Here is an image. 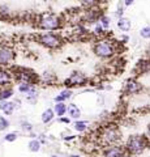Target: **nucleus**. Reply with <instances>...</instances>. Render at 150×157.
Listing matches in <instances>:
<instances>
[{"instance_id":"1","label":"nucleus","mask_w":150,"mask_h":157,"mask_svg":"<svg viewBox=\"0 0 150 157\" xmlns=\"http://www.w3.org/2000/svg\"><path fill=\"white\" fill-rule=\"evenodd\" d=\"M148 139L142 135H132L127 141V149L130 153L138 155L148 147Z\"/></svg>"},{"instance_id":"2","label":"nucleus","mask_w":150,"mask_h":157,"mask_svg":"<svg viewBox=\"0 0 150 157\" xmlns=\"http://www.w3.org/2000/svg\"><path fill=\"white\" fill-rule=\"evenodd\" d=\"M94 54L97 56L99 58H111L115 54V47L114 45L111 43L110 41H107V39H102V41H98L94 45Z\"/></svg>"},{"instance_id":"3","label":"nucleus","mask_w":150,"mask_h":157,"mask_svg":"<svg viewBox=\"0 0 150 157\" xmlns=\"http://www.w3.org/2000/svg\"><path fill=\"white\" fill-rule=\"evenodd\" d=\"M38 24L45 30H57V29L61 28L60 18L55 14H43L38 20Z\"/></svg>"},{"instance_id":"4","label":"nucleus","mask_w":150,"mask_h":157,"mask_svg":"<svg viewBox=\"0 0 150 157\" xmlns=\"http://www.w3.org/2000/svg\"><path fill=\"white\" fill-rule=\"evenodd\" d=\"M39 42L47 48H57L61 46V38L57 34L52 33H45L39 36Z\"/></svg>"},{"instance_id":"5","label":"nucleus","mask_w":150,"mask_h":157,"mask_svg":"<svg viewBox=\"0 0 150 157\" xmlns=\"http://www.w3.org/2000/svg\"><path fill=\"white\" fill-rule=\"evenodd\" d=\"M88 82V77H86L82 72H72L68 78H65L64 84L67 86H82L86 85Z\"/></svg>"},{"instance_id":"6","label":"nucleus","mask_w":150,"mask_h":157,"mask_svg":"<svg viewBox=\"0 0 150 157\" xmlns=\"http://www.w3.org/2000/svg\"><path fill=\"white\" fill-rule=\"evenodd\" d=\"M102 137L107 144H114V143H118L120 140L122 134H120V131L116 128V127H107V128L104 130Z\"/></svg>"},{"instance_id":"7","label":"nucleus","mask_w":150,"mask_h":157,"mask_svg":"<svg viewBox=\"0 0 150 157\" xmlns=\"http://www.w3.org/2000/svg\"><path fill=\"white\" fill-rule=\"evenodd\" d=\"M14 59L13 48L8 46H0V66H8Z\"/></svg>"},{"instance_id":"8","label":"nucleus","mask_w":150,"mask_h":157,"mask_svg":"<svg viewBox=\"0 0 150 157\" xmlns=\"http://www.w3.org/2000/svg\"><path fill=\"white\" fill-rule=\"evenodd\" d=\"M124 90H125V93H128V94H136L140 90H142V85L140 84L137 80H134V78H129V80H127V82H125Z\"/></svg>"},{"instance_id":"9","label":"nucleus","mask_w":150,"mask_h":157,"mask_svg":"<svg viewBox=\"0 0 150 157\" xmlns=\"http://www.w3.org/2000/svg\"><path fill=\"white\" fill-rule=\"evenodd\" d=\"M125 151L120 147H110L104 151V156L106 157H125Z\"/></svg>"},{"instance_id":"10","label":"nucleus","mask_w":150,"mask_h":157,"mask_svg":"<svg viewBox=\"0 0 150 157\" xmlns=\"http://www.w3.org/2000/svg\"><path fill=\"white\" fill-rule=\"evenodd\" d=\"M11 80H12L11 73L4 71V70H0V89H2V88L11 86Z\"/></svg>"},{"instance_id":"11","label":"nucleus","mask_w":150,"mask_h":157,"mask_svg":"<svg viewBox=\"0 0 150 157\" xmlns=\"http://www.w3.org/2000/svg\"><path fill=\"white\" fill-rule=\"evenodd\" d=\"M14 107H16V104L12 101H0V110H2L4 114L7 115H12V113L14 111Z\"/></svg>"},{"instance_id":"12","label":"nucleus","mask_w":150,"mask_h":157,"mask_svg":"<svg viewBox=\"0 0 150 157\" xmlns=\"http://www.w3.org/2000/svg\"><path fill=\"white\" fill-rule=\"evenodd\" d=\"M118 28H119L122 32L127 33V32L130 30V28H132V22H130L129 18H127V17L123 16V17L118 18Z\"/></svg>"},{"instance_id":"13","label":"nucleus","mask_w":150,"mask_h":157,"mask_svg":"<svg viewBox=\"0 0 150 157\" xmlns=\"http://www.w3.org/2000/svg\"><path fill=\"white\" fill-rule=\"evenodd\" d=\"M67 113L69 114V117L72 118V119H79V118L81 117L80 107L77 105H75V104H71L68 107H67Z\"/></svg>"},{"instance_id":"14","label":"nucleus","mask_w":150,"mask_h":157,"mask_svg":"<svg viewBox=\"0 0 150 157\" xmlns=\"http://www.w3.org/2000/svg\"><path fill=\"white\" fill-rule=\"evenodd\" d=\"M72 94H73V92L71 89H64L63 92H60L59 96H56L54 100H55V102H65L67 100H69L72 97Z\"/></svg>"},{"instance_id":"15","label":"nucleus","mask_w":150,"mask_h":157,"mask_svg":"<svg viewBox=\"0 0 150 157\" xmlns=\"http://www.w3.org/2000/svg\"><path fill=\"white\" fill-rule=\"evenodd\" d=\"M67 106L65 105V102H56V105L54 107V111H55V114L57 117H64L65 115V113H67Z\"/></svg>"},{"instance_id":"16","label":"nucleus","mask_w":150,"mask_h":157,"mask_svg":"<svg viewBox=\"0 0 150 157\" xmlns=\"http://www.w3.org/2000/svg\"><path fill=\"white\" fill-rule=\"evenodd\" d=\"M13 96V89L9 88H2L0 89V101H7Z\"/></svg>"},{"instance_id":"17","label":"nucleus","mask_w":150,"mask_h":157,"mask_svg":"<svg viewBox=\"0 0 150 157\" xmlns=\"http://www.w3.org/2000/svg\"><path fill=\"white\" fill-rule=\"evenodd\" d=\"M136 70L140 73H148V72H150V60H141L137 64Z\"/></svg>"},{"instance_id":"18","label":"nucleus","mask_w":150,"mask_h":157,"mask_svg":"<svg viewBox=\"0 0 150 157\" xmlns=\"http://www.w3.org/2000/svg\"><path fill=\"white\" fill-rule=\"evenodd\" d=\"M55 114V111L52 110V109H47L42 113V122L43 123H50V122L54 119V115Z\"/></svg>"},{"instance_id":"19","label":"nucleus","mask_w":150,"mask_h":157,"mask_svg":"<svg viewBox=\"0 0 150 157\" xmlns=\"http://www.w3.org/2000/svg\"><path fill=\"white\" fill-rule=\"evenodd\" d=\"M80 4L85 8H91V7H98L102 0H79Z\"/></svg>"},{"instance_id":"20","label":"nucleus","mask_w":150,"mask_h":157,"mask_svg":"<svg viewBox=\"0 0 150 157\" xmlns=\"http://www.w3.org/2000/svg\"><path fill=\"white\" fill-rule=\"evenodd\" d=\"M73 127H75L76 131L84 132V131H86V128H88V122L86 121H76L73 123Z\"/></svg>"},{"instance_id":"21","label":"nucleus","mask_w":150,"mask_h":157,"mask_svg":"<svg viewBox=\"0 0 150 157\" xmlns=\"http://www.w3.org/2000/svg\"><path fill=\"white\" fill-rule=\"evenodd\" d=\"M37 100H38V93L35 92L34 88H33L30 92H27V93H26V101L34 105L35 102H37Z\"/></svg>"},{"instance_id":"22","label":"nucleus","mask_w":150,"mask_h":157,"mask_svg":"<svg viewBox=\"0 0 150 157\" xmlns=\"http://www.w3.org/2000/svg\"><path fill=\"white\" fill-rule=\"evenodd\" d=\"M124 8H125L124 2H123V0H119L118 7H116V11H115V17H118V18L123 17L124 16Z\"/></svg>"},{"instance_id":"23","label":"nucleus","mask_w":150,"mask_h":157,"mask_svg":"<svg viewBox=\"0 0 150 157\" xmlns=\"http://www.w3.org/2000/svg\"><path fill=\"white\" fill-rule=\"evenodd\" d=\"M101 25L103 26V29L106 30V29H108L110 28V24H111V18L108 16H106V14H102V16L99 17V21H98Z\"/></svg>"},{"instance_id":"24","label":"nucleus","mask_w":150,"mask_h":157,"mask_svg":"<svg viewBox=\"0 0 150 157\" xmlns=\"http://www.w3.org/2000/svg\"><path fill=\"white\" fill-rule=\"evenodd\" d=\"M31 89H33V85L29 84V82H20V84H18V90L24 93V94H26V93L30 92Z\"/></svg>"},{"instance_id":"25","label":"nucleus","mask_w":150,"mask_h":157,"mask_svg":"<svg viewBox=\"0 0 150 157\" xmlns=\"http://www.w3.org/2000/svg\"><path fill=\"white\" fill-rule=\"evenodd\" d=\"M29 149L31 152H38L41 149V143L38 140H31L30 143H29Z\"/></svg>"},{"instance_id":"26","label":"nucleus","mask_w":150,"mask_h":157,"mask_svg":"<svg viewBox=\"0 0 150 157\" xmlns=\"http://www.w3.org/2000/svg\"><path fill=\"white\" fill-rule=\"evenodd\" d=\"M9 128V122L7 118L0 117V131H5Z\"/></svg>"},{"instance_id":"27","label":"nucleus","mask_w":150,"mask_h":157,"mask_svg":"<svg viewBox=\"0 0 150 157\" xmlns=\"http://www.w3.org/2000/svg\"><path fill=\"white\" fill-rule=\"evenodd\" d=\"M140 36L144 39H150V26H145L140 30Z\"/></svg>"},{"instance_id":"28","label":"nucleus","mask_w":150,"mask_h":157,"mask_svg":"<svg viewBox=\"0 0 150 157\" xmlns=\"http://www.w3.org/2000/svg\"><path fill=\"white\" fill-rule=\"evenodd\" d=\"M21 130L25 131V132H31L33 131V126H31V123H29L27 121H22L21 122Z\"/></svg>"},{"instance_id":"29","label":"nucleus","mask_w":150,"mask_h":157,"mask_svg":"<svg viewBox=\"0 0 150 157\" xmlns=\"http://www.w3.org/2000/svg\"><path fill=\"white\" fill-rule=\"evenodd\" d=\"M16 139H17V132H11V134H7L4 136V140L8 141V143H12V141H14Z\"/></svg>"},{"instance_id":"30","label":"nucleus","mask_w":150,"mask_h":157,"mask_svg":"<svg viewBox=\"0 0 150 157\" xmlns=\"http://www.w3.org/2000/svg\"><path fill=\"white\" fill-rule=\"evenodd\" d=\"M103 33H104L103 26L101 25L99 22H97V24H95V28H94V34H95V36H102Z\"/></svg>"},{"instance_id":"31","label":"nucleus","mask_w":150,"mask_h":157,"mask_svg":"<svg viewBox=\"0 0 150 157\" xmlns=\"http://www.w3.org/2000/svg\"><path fill=\"white\" fill-rule=\"evenodd\" d=\"M59 122L60 123H67L68 124L71 122V118H65V117H59Z\"/></svg>"},{"instance_id":"32","label":"nucleus","mask_w":150,"mask_h":157,"mask_svg":"<svg viewBox=\"0 0 150 157\" xmlns=\"http://www.w3.org/2000/svg\"><path fill=\"white\" fill-rule=\"evenodd\" d=\"M123 2H124V6L125 7H130V6H133L134 0H123Z\"/></svg>"},{"instance_id":"33","label":"nucleus","mask_w":150,"mask_h":157,"mask_svg":"<svg viewBox=\"0 0 150 157\" xmlns=\"http://www.w3.org/2000/svg\"><path fill=\"white\" fill-rule=\"evenodd\" d=\"M63 139H64V140H72V139H75V136L73 135H71V136H63Z\"/></svg>"},{"instance_id":"34","label":"nucleus","mask_w":150,"mask_h":157,"mask_svg":"<svg viewBox=\"0 0 150 157\" xmlns=\"http://www.w3.org/2000/svg\"><path fill=\"white\" fill-rule=\"evenodd\" d=\"M146 134H148V137L150 139V123H149V126H148V130H146Z\"/></svg>"},{"instance_id":"35","label":"nucleus","mask_w":150,"mask_h":157,"mask_svg":"<svg viewBox=\"0 0 150 157\" xmlns=\"http://www.w3.org/2000/svg\"><path fill=\"white\" fill-rule=\"evenodd\" d=\"M72 157H80V156H72Z\"/></svg>"},{"instance_id":"36","label":"nucleus","mask_w":150,"mask_h":157,"mask_svg":"<svg viewBox=\"0 0 150 157\" xmlns=\"http://www.w3.org/2000/svg\"><path fill=\"white\" fill-rule=\"evenodd\" d=\"M149 52H150V47H149Z\"/></svg>"}]
</instances>
